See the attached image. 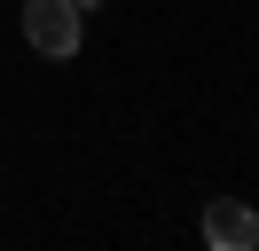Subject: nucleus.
<instances>
[{
  "instance_id": "nucleus-1",
  "label": "nucleus",
  "mask_w": 259,
  "mask_h": 251,
  "mask_svg": "<svg viewBox=\"0 0 259 251\" xmlns=\"http://www.w3.org/2000/svg\"><path fill=\"white\" fill-rule=\"evenodd\" d=\"M24 39L39 55H79V0H24Z\"/></svg>"
},
{
  "instance_id": "nucleus-2",
  "label": "nucleus",
  "mask_w": 259,
  "mask_h": 251,
  "mask_svg": "<svg viewBox=\"0 0 259 251\" xmlns=\"http://www.w3.org/2000/svg\"><path fill=\"white\" fill-rule=\"evenodd\" d=\"M204 235H212V243H220V251H228V243L243 251V243H259V220L243 212V204H212V220H204Z\"/></svg>"
}]
</instances>
